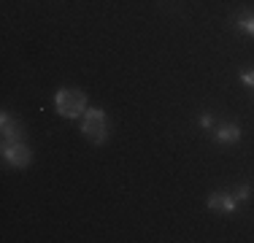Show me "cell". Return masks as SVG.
Listing matches in <instances>:
<instances>
[{
	"mask_svg": "<svg viewBox=\"0 0 254 243\" xmlns=\"http://www.w3.org/2000/svg\"><path fill=\"white\" fill-rule=\"evenodd\" d=\"M233 24L238 30H244V33L254 35V14H252V11H241V14H235L233 16Z\"/></svg>",
	"mask_w": 254,
	"mask_h": 243,
	"instance_id": "obj_7",
	"label": "cell"
},
{
	"mask_svg": "<svg viewBox=\"0 0 254 243\" xmlns=\"http://www.w3.org/2000/svg\"><path fill=\"white\" fill-rule=\"evenodd\" d=\"M81 132L89 138L92 143H106L108 138V122H106V114L100 108H87L84 111V122H81Z\"/></svg>",
	"mask_w": 254,
	"mask_h": 243,
	"instance_id": "obj_2",
	"label": "cell"
},
{
	"mask_svg": "<svg viewBox=\"0 0 254 243\" xmlns=\"http://www.w3.org/2000/svg\"><path fill=\"white\" fill-rule=\"evenodd\" d=\"M54 106L65 119H78L87 111V95L78 92V89H60L54 95Z\"/></svg>",
	"mask_w": 254,
	"mask_h": 243,
	"instance_id": "obj_1",
	"label": "cell"
},
{
	"mask_svg": "<svg viewBox=\"0 0 254 243\" xmlns=\"http://www.w3.org/2000/svg\"><path fill=\"white\" fill-rule=\"evenodd\" d=\"M241 81L249 84V87H254V70H244V73H241Z\"/></svg>",
	"mask_w": 254,
	"mask_h": 243,
	"instance_id": "obj_9",
	"label": "cell"
},
{
	"mask_svg": "<svg viewBox=\"0 0 254 243\" xmlns=\"http://www.w3.org/2000/svg\"><path fill=\"white\" fill-rule=\"evenodd\" d=\"M249 197H252V186L249 184H244V186L235 189V200H238V203H244V200H249Z\"/></svg>",
	"mask_w": 254,
	"mask_h": 243,
	"instance_id": "obj_8",
	"label": "cell"
},
{
	"mask_svg": "<svg viewBox=\"0 0 254 243\" xmlns=\"http://www.w3.org/2000/svg\"><path fill=\"white\" fill-rule=\"evenodd\" d=\"M0 127H3V143H19L22 138H25L22 124L11 119L8 111H3V117H0Z\"/></svg>",
	"mask_w": 254,
	"mask_h": 243,
	"instance_id": "obj_5",
	"label": "cell"
},
{
	"mask_svg": "<svg viewBox=\"0 0 254 243\" xmlns=\"http://www.w3.org/2000/svg\"><path fill=\"white\" fill-rule=\"evenodd\" d=\"M200 124H203V127H211V124H214V117H211V114H203V117H200Z\"/></svg>",
	"mask_w": 254,
	"mask_h": 243,
	"instance_id": "obj_10",
	"label": "cell"
},
{
	"mask_svg": "<svg viewBox=\"0 0 254 243\" xmlns=\"http://www.w3.org/2000/svg\"><path fill=\"white\" fill-rule=\"evenodd\" d=\"M214 135L219 143H235L241 138V130H238V124H219Z\"/></svg>",
	"mask_w": 254,
	"mask_h": 243,
	"instance_id": "obj_6",
	"label": "cell"
},
{
	"mask_svg": "<svg viewBox=\"0 0 254 243\" xmlns=\"http://www.w3.org/2000/svg\"><path fill=\"white\" fill-rule=\"evenodd\" d=\"M208 208L219 211V214H235L238 200H235V194H230V192H214L208 197Z\"/></svg>",
	"mask_w": 254,
	"mask_h": 243,
	"instance_id": "obj_4",
	"label": "cell"
},
{
	"mask_svg": "<svg viewBox=\"0 0 254 243\" xmlns=\"http://www.w3.org/2000/svg\"><path fill=\"white\" fill-rule=\"evenodd\" d=\"M3 160L14 168H27L30 165V149L25 143H3Z\"/></svg>",
	"mask_w": 254,
	"mask_h": 243,
	"instance_id": "obj_3",
	"label": "cell"
}]
</instances>
